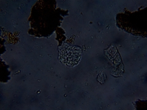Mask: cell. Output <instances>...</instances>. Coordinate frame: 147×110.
Here are the masks:
<instances>
[{"instance_id": "cell-1", "label": "cell", "mask_w": 147, "mask_h": 110, "mask_svg": "<svg viewBox=\"0 0 147 110\" xmlns=\"http://www.w3.org/2000/svg\"><path fill=\"white\" fill-rule=\"evenodd\" d=\"M82 50L77 46L65 45L59 50V59L67 66L74 67L79 63Z\"/></svg>"}]
</instances>
